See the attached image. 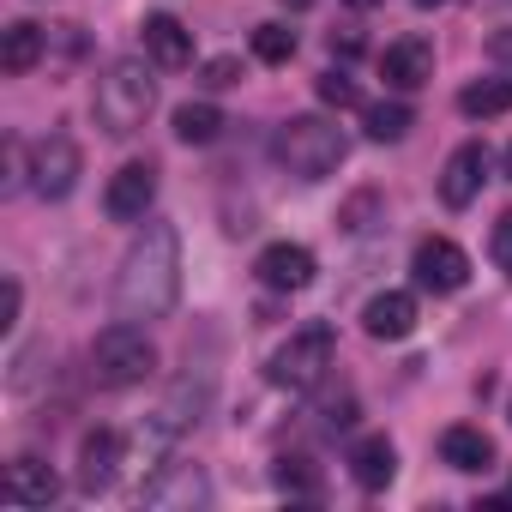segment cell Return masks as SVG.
<instances>
[{
  "label": "cell",
  "instance_id": "18",
  "mask_svg": "<svg viewBox=\"0 0 512 512\" xmlns=\"http://www.w3.org/2000/svg\"><path fill=\"white\" fill-rule=\"evenodd\" d=\"M392 470H398V446H392L386 434H368V440L350 446V476H356L362 488H386Z\"/></svg>",
  "mask_w": 512,
  "mask_h": 512
},
{
  "label": "cell",
  "instance_id": "10",
  "mask_svg": "<svg viewBox=\"0 0 512 512\" xmlns=\"http://www.w3.org/2000/svg\"><path fill=\"white\" fill-rule=\"evenodd\" d=\"M482 181H488V145H458L452 157H446V169H440V199L452 205V211H464L476 193H482Z\"/></svg>",
  "mask_w": 512,
  "mask_h": 512
},
{
  "label": "cell",
  "instance_id": "31",
  "mask_svg": "<svg viewBox=\"0 0 512 512\" xmlns=\"http://www.w3.org/2000/svg\"><path fill=\"white\" fill-rule=\"evenodd\" d=\"M488 49H494V55H500V61H512V31H500V37H494V43H488Z\"/></svg>",
  "mask_w": 512,
  "mask_h": 512
},
{
  "label": "cell",
  "instance_id": "3",
  "mask_svg": "<svg viewBox=\"0 0 512 512\" xmlns=\"http://www.w3.org/2000/svg\"><path fill=\"white\" fill-rule=\"evenodd\" d=\"M151 103H157L151 67H145V61H115V67L97 79V103H91V109H97V127H103L109 139H127V133L145 127Z\"/></svg>",
  "mask_w": 512,
  "mask_h": 512
},
{
  "label": "cell",
  "instance_id": "22",
  "mask_svg": "<svg viewBox=\"0 0 512 512\" xmlns=\"http://www.w3.org/2000/svg\"><path fill=\"white\" fill-rule=\"evenodd\" d=\"M217 133H223V115L211 103H181L175 109V139L181 145H211Z\"/></svg>",
  "mask_w": 512,
  "mask_h": 512
},
{
  "label": "cell",
  "instance_id": "30",
  "mask_svg": "<svg viewBox=\"0 0 512 512\" xmlns=\"http://www.w3.org/2000/svg\"><path fill=\"white\" fill-rule=\"evenodd\" d=\"M19 302H25V296H19V278H7V290H0V332L19 326Z\"/></svg>",
  "mask_w": 512,
  "mask_h": 512
},
{
  "label": "cell",
  "instance_id": "16",
  "mask_svg": "<svg viewBox=\"0 0 512 512\" xmlns=\"http://www.w3.org/2000/svg\"><path fill=\"white\" fill-rule=\"evenodd\" d=\"M55 494H61V476H55L43 458L25 452V458L7 464V500H13V506H49Z\"/></svg>",
  "mask_w": 512,
  "mask_h": 512
},
{
  "label": "cell",
  "instance_id": "5",
  "mask_svg": "<svg viewBox=\"0 0 512 512\" xmlns=\"http://www.w3.org/2000/svg\"><path fill=\"white\" fill-rule=\"evenodd\" d=\"M332 368V326H302L290 344L272 350V386L284 392H314Z\"/></svg>",
  "mask_w": 512,
  "mask_h": 512
},
{
  "label": "cell",
  "instance_id": "11",
  "mask_svg": "<svg viewBox=\"0 0 512 512\" xmlns=\"http://www.w3.org/2000/svg\"><path fill=\"white\" fill-rule=\"evenodd\" d=\"M253 272H260L266 290H308L314 284V253L302 241H272L260 260H253Z\"/></svg>",
  "mask_w": 512,
  "mask_h": 512
},
{
  "label": "cell",
  "instance_id": "1",
  "mask_svg": "<svg viewBox=\"0 0 512 512\" xmlns=\"http://www.w3.org/2000/svg\"><path fill=\"white\" fill-rule=\"evenodd\" d=\"M175 296H181V235L175 223L145 217V229L133 235L115 272V314L133 326H151L175 308Z\"/></svg>",
  "mask_w": 512,
  "mask_h": 512
},
{
  "label": "cell",
  "instance_id": "2",
  "mask_svg": "<svg viewBox=\"0 0 512 512\" xmlns=\"http://www.w3.org/2000/svg\"><path fill=\"white\" fill-rule=\"evenodd\" d=\"M272 151H278V163H284L296 181H326V175L344 163L350 139H344V127L326 121V115H296V121L278 127Z\"/></svg>",
  "mask_w": 512,
  "mask_h": 512
},
{
  "label": "cell",
  "instance_id": "4",
  "mask_svg": "<svg viewBox=\"0 0 512 512\" xmlns=\"http://www.w3.org/2000/svg\"><path fill=\"white\" fill-rule=\"evenodd\" d=\"M151 368H157V350H151V338L133 326V320H121V326H109L97 344H91V374H97V386H145L151 380Z\"/></svg>",
  "mask_w": 512,
  "mask_h": 512
},
{
  "label": "cell",
  "instance_id": "27",
  "mask_svg": "<svg viewBox=\"0 0 512 512\" xmlns=\"http://www.w3.org/2000/svg\"><path fill=\"white\" fill-rule=\"evenodd\" d=\"M278 482H284L290 494H314V488H320V482H314V470H308V458H284Z\"/></svg>",
  "mask_w": 512,
  "mask_h": 512
},
{
  "label": "cell",
  "instance_id": "28",
  "mask_svg": "<svg viewBox=\"0 0 512 512\" xmlns=\"http://www.w3.org/2000/svg\"><path fill=\"white\" fill-rule=\"evenodd\" d=\"M488 247H494V266H500V272L512 278V211H506V217L494 223V241H488Z\"/></svg>",
  "mask_w": 512,
  "mask_h": 512
},
{
  "label": "cell",
  "instance_id": "35",
  "mask_svg": "<svg viewBox=\"0 0 512 512\" xmlns=\"http://www.w3.org/2000/svg\"><path fill=\"white\" fill-rule=\"evenodd\" d=\"M416 7H446V0H416Z\"/></svg>",
  "mask_w": 512,
  "mask_h": 512
},
{
  "label": "cell",
  "instance_id": "6",
  "mask_svg": "<svg viewBox=\"0 0 512 512\" xmlns=\"http://www.w3.org/2000/svg\"><path fill=\"white\" fill-rule=\"evenodd\" d=\"M79 163H85L79 145H73L67 133H49V139L31 145V169H25V175H31V187H37L43 199H67V193L79 187Z\"/></svg>",
  "mask_w": 512,
  "mask_h": 512
},
{
  "label": "cell",
  "instance_id": "8",
  "mask_svg": "<svg viewBox=\"0 0 512 512\" xmlns=\"http://www.w3.org/2000/svg\"><path fill=\"white\" fill-rule=\"evenodd\" d=\"M151 199H157V169L151 163H121L109 175V187H103V211L115 223H145Z\"/></svg>",
  "mask_w": 512,
  "mask_h": 512
},
{
  "label": "cell",
  "instance_id": "7",
  "mask_svg": "<svg viewBox=\"0 0 512 512\" xmlns=\"http://www.w3.org/2000/svg\"><path fill=\"white\" fill-rule=\"evenodd\" d=\"M410 272H416V284H422V290H434V296H452V290H464V278H470V260H464V247H458V241H446V235H428V241L416 247Z\"/></svg>",
  "mask_w": 512,
  "mask_h": 512
},
{
  "label": "cell",
  "instance_id": "24",
  "mask_svg": "<svg viewBox=\"0 0 512 512\" xmlns=\"http://www.w3.org/2000/svg\"><path fill=\"white\" fill-rule=\"evenodd\" d=\"M253 55H260L266 67H284V61L296 55V31H284V25H260V31H253Z\"/></svg>",
  "mask_w": 512,
  "mask_h": 512
},
{
  "label": "cell",
  "instance_id": "34",
  "mask_svg": "<svg viewBox=\"0 0 512 512\" xmlns=\"http://www.w3.org/2000/svg\"><path fill=\"white\" fill-rule=\"evenodd\" d=\"M506 181H512V145H506Z\"/></svg>",
  "mask_w": 512,
  "mask_h": 512
},
{
  "label": "cell",
  "instance_id": "25",
  "mask_svg": "<svg viewBox=\"0 0 512 512\" xmlns=\"http://www.w3.org/2000/svg\"><path fill=\"white\" fill-rule=\"evenodd\" d=\"M374 211H380V193H356V199L344 205V217H338V223H344L350 235H362V229H374V223H368Z\"/></svg>",
  "mask_w": 512,
  "mask_h": 512
},
{
  "label": "cell",
  "instance_id": "20",
  "mask_svg": "<svg viewBox=\"0 0 512 512\" xmlns=\"http://www.w3.org/2000/svg\"><path fill=\"white\" fill-rule=\"evenodd\" d=\"M37 61H43V31L25 25V19L7 25V37H0V73H13V79H19V73H31Z\"/></svg>",
  "mask_w": 512,
  "mask_h": 512
},
{
  "label": "cell",
  "instance_id": "21",
  "mask_svg": "<svg viewBox=\"0 0 512 512\" xmlns=\"http://www.w3.org/2000/svg\"><path fill=\"white\" fill-rule=\"evenodd\" d=\"M458 109H464L470 121L506 115V109H512V79H476V85H464V91H458Z\"/></svg>",
  "mask_w": 512,
  "mask_h": 512
},
{
  "label": "cell",
  "instance_id": "13",
  "mask_svg": "<svg viewBox=\"0 0 512 512\" xmlns=\"http://www.w3.org/2000/svg\"><path fill=\"white\" fill-rule=\"evenodd\" d=\"M380 73H386L392 91H422V85L434 79V49H428L422 37H398V43L380 55Z\"/></svg>",
  "mask_w": 512,
  "mask_h": 512
},
{
  "label": "cell",
  "instance_id": "17",
  "mask_svg": "<svg viewBox=\"0 0 512 512\" xmlns=\"http://www.w3.org/2000/svg\"><path fill=\"white\" fill-rule=\"evenodd\" d=\"M145 55L157 67H187L193 61V31L181 19H169V13H151L145 19Z\"/></svg>",
  "mask_w": 512,
  "mask_h": 512
},
{
  "label": "cell",
  "instance_id": "19",
  "mask_svg": "<svg viewBox=\"0 0 512 512\" xmlns=\"http://www.w3.org/2000/svg\"><path fill=\"white\" fill-rule=\"evenodd\" d=\"M440 458H446L452 470H470V476H476V470L494 464V446H488L482 428H446V434H440Z\"/></svg>",
  "mask_w": 512,
  "mask_h": 512
},
{
  "label": "cell",
  "instance_id": "14",
  "mask_svg": "<svg viewBox=\"0 0 512 512\" xmlns=\"http://www.w3.org/2000/svg\"><path fill=\"white\" fill-rule=\"evenodd\" d=\"M115 470H121V434L115 428H91L79 440V488L85 494H103L115 482Z\"/></svg>",
  "mask_w": 512,
  "mask_h": 512
},
{
  "label": "cell",
  "instance_id": "33",
  "mask_svg": "<svg viewBox=\"0 0 512 512\" xmlns=\"http://www.w3.org/2000/svg\"><path fill=\"white\" fill-rule=\"evenodd\" d=\"M350 7H356V13H368V7H380V0H350Z\"/></svg>",
  "mask_w": 512,
  "mask_h": 512
},
{
  "label": "cell",
  "instance_id": "29",
  "mask_svg": "<svg viewBox=\"0 0 512 512\" xmlns=\"http://www.w3.org/2000/svg\"><path fill=\"white\" fill-rule=\"evenodd\" d=\"M235 79H241V67H235L229 55H217V61H205V79H199V85H205V91H223V85H235Z\"/></svg>",
  "mask_w": 512,
  "mask_h": 512
},
{
  "label": "cell",
  "instance_id": "32",
  "mask_svg": "<svg viewBox=\"0 0 512 512\" xmlns=\"http://www.w3.org/2000/svg\"><path fill=\"white\" fill-rule=\"evenodd\" d=\"M284 7H290V13H302V7H314V0H284Z\"/></svg>",
  "mask_w": 512,
  "mask_h": 512
},
{
  "label": "cell",
  "instance_id": "23",
  "mask_svg": "<svg viewBox=\"0 0 512 512\" xmlns=\"http://www.w3.org/2000/svg\"><path fill=\"white\" fill-rule=\"evenodd\" d=\"M362 121H368V139H380V145H398V139L410 133V121H416V115H410V103H374Z\"/></svg>",
  "mask_w": 512,
  "mask_h": 512
},
{
  "label": "cell",
  "instance_id": "12",
  "mask_svg": "<svg viewBox=\"0 0 512 512\" xmlns=\"http://www.w3.org/2000/svg\"><path fill=\"white\" fill-rule=\"evenodd\" d=\"M205 398H211V380H175L169 386V398L157 404V416H151V434H163V440H175V434H187L193 422H199V410H205Z\"/></svg>",
  "mask_w": 512,
  "mask_h": 512
},
{
  "label": "cell",
  "instance_id": "15",
  "mask_svg": "<svg viewBox=\"0 0 512 512\" xmlns=\"http://www.w3.org/2000/svg\"><path fill=\"white\" fill-rule=\"evenodd\" d=\"M362 326H368V338H380V344L410 338V332H416V296H404V290H380V296L362 308Z\"/></svg>",
  "mask_w": 512,
  "mask_h": 512
},
{
  "label": "cell",
  "instance_id": "9",
  "mask_svg": "<svg viewBox=\"0 0 512 512\" xmlns=\"http://www.w3.org/2000/svg\"><path fill=\"white\" fill-rule=\"evenodd\" d=\"M205 500H211V482H205L199 464H163L145 482V506H157V512H193Z\"/></svg>",
  "mask_w": 512,
  "mask_h": 512
},
{
  "label": "cell",
  "instance_id": "26",
  "mask_svg": "<svg viewBox=\"0 0 512 512\" xmlns=\"http://www.w3.org/2000/svg\"><path fill=\"white\" fill-rule=\"evenodd\" d=\"M320 103L350 109V103H356V79H350V73H326V79H320Z\"/></svg>",
  "mask_w": 512,
  "mask_h": 512
}]
</instances>
